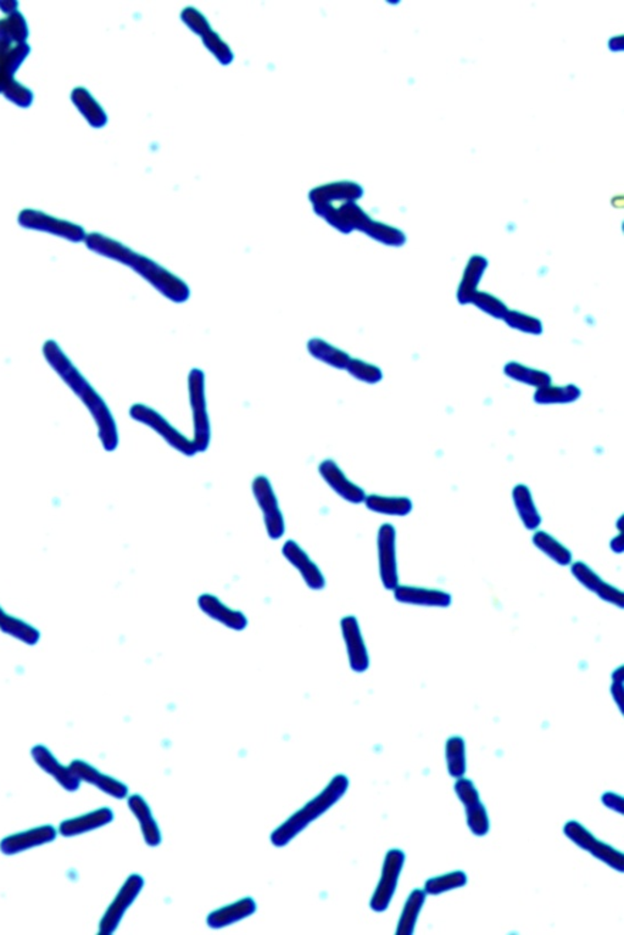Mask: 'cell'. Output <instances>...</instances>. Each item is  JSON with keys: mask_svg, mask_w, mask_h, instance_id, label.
<instances>
[{"mask_svg": "<svg viewBox=\"0 0 624 935\" xmlns=\"http://www.w3.org/2000/svg\"><path fill=\"white\" fill-rule=\"evenodd\" d=\"M256 910V901L252 897H244V899L237 901V903L213 911V913L209 914L208 924L212 928L230 926V924L238 922V921L244 920V918L252 916Z\"/></svg>", "mask_w": 624, "mask_h": 935, "instance_id": "cb8c5ba5", "label": "cell"}, {"mask_svg": "<svg viewBox=\"0 0 624 935\" xmlns=\"http://www.w3.org/2000/svg\"><path fill=\"white\" fill-rule=\"evenodd\" d=\"M143 884L144 880L139 875L128 877L120 892L117 893V897L108 906L107 913L101 918L100 934H113L117 931L125 913L134 904V901L137 899L138 894L143 888Z\"/></svg>", "mask_w": 624, "mask_h": 935, "instance_id": "8fae6325", "label": "cell"}, {"mask_svg": "<svg viewBox=\"0 0 624 935\" xmlns=\"http://www.w3.org/2000/svg\"><path fill=\"white\" fill-rule=\"evenodd\" d=\"M198 604L200 610L204 611L213 620L222 624L223 627L236 631H242L247 628V620L246 615L242 611L234 610L232 608L227 607L222 601H220L213 594H203V596L199 597Z\"/></svg>", "mask_w": 624, "mask_h": 935, "instance_id": "ffe728a7", "label": "cell"}, {"mask_svg": "<svg viewBox=\"0 0 624 935\" xmlns=\"http://www.w3.org/2000/svg\"><path fill=\"white\" fill-rule=\"evenodd\" d=\"M455 792L466 807L467 822L471 831L476 835H487L490 831V818H488L486 809L481 805L480 794L472 781L459 778L455 783Z\"/></svg>", "mask_w": 624, "mask_h": 935, "instance_id": "4fadbf2b", "label": "cell"}, {"mask_svg": "<svg viewBox=\"0 0 624 935\" xmlns=\"http://www.w3.org/2000/svg\"><path fill=\"white\" fill-rule=\"evenodd\" d=\"M70 767L74 775L80 778V781L96 785L97 788H100L104 793L111 795V797L124 799L128 793L126 785L121 783L120 781L115 780L113 777L100 773L97 768L91 766L90 764L84 763L82 760L73 761Z\"/></svg>", "mask_w": 624, "mask_h": 935, "instance_id": "7402d4cb", "label": "cell"}, {"mask_svg": "<svg viewBox=\"0 0 624 935\" xmlns=\"http://www.w3.org/2000/svg\"><path fill=\"white\" fill-rule=\"evenodd\" d=\"M602 802L606 805V807H609L610 809H612V810L619 811L620 812V814H622L623 801L622 798L619 797V795L607 793L603 795Z\"/></svg>", "mask_w": 624, "mask_h": 935, "instance_id": "8d00e7d4", "label": "cell"}, {"mask_svg": "<svg viewBox=\"0 0 624 935\" xmlns=\"http://www.w3.org/2000/svg\"><path fill=\"white\" fill-rule=\"evenodd\" d=\"M19 3L15 0H0V9L3 13L12 15V13L18 12Z\"/></svg>", "mask_w": 624, "mask_h": 935, "instance_id": "74e56055", "label": "cell"}, {"mask_svg": "<svg viewBox=\"0 0 624 935\" xmlns=\"http://www.w3.org/2000/svg\"><path fill=\"white\" fill-rule=\"evenodd\" d=\"M29 39V26L22 13L19 12L0 19V50L10 49L18 44L26 43Z\"/></svg>", "mask_w": 624, "mask_h": 935, "instance_id": "484cf974", "label": "cell"}, {"mask_svg": "<svg viewBox=\"0 0 624 935\" xmlns=\"http://www.w3.org/2000/svg\"><path fill=\"white\" fill-rule=\"evenodd\" d=\"M348 785L349 781L347 777L342 776V775L335 776L317 797L308 801L299 811L291 815L284 824L281 825L271 835V842L273 843V845L281 848V846L287 845L288 843L293 841L295 836L303 832L311 822H314L315 819H317L325 811L330 810L334 807L335 802L345 794Z\"/></svg>", "mask_w": 624, "mask_h": 935, "instance_id": "3957f363", "label": "cell"}, {"mask_svg": "<svg viewBox=\"0 0 624 935\" xmlns=\"http://www.w3.org/2000/svg\"><path fill=\"white\" fill-rule=\"evenodd\" d=\"M425 899V893H423L422 890H413L412 896H410L408 901H406L405 907H403L396 934L412 935L413 933L417 916H419L420 911L422 909Z\"/></svg>", "mask_w": 624, "mask_h": 935, "instance_id": "1f68e13d", "label": "cell"}, {"mask_svg": "<svg viewBox=\"0 0 624 935\" xmlns=\"http://www.w3.org/2000/svg\"><path fill=\"white\" fill-rule=\"evenodd\" d=\"M318 472H320L321 477L334 489L335 494L341 496L345 501L355 503V505L365 501L366 494L364 489L349 480L347 475L342 472L339 465L332 459H325V461L322 462L320 467H318Z\"/></svg>", "mask_w": 624, "mask_h": 935, "instance_id": "2e32d148", "label": "cell"}, {"mask_svg": "<svg viewBox=\"0 0 624 935\" xmlns=\"http://www.w3.org/2000/svg\"><path fill=\"white\" fill-rule=\"evenodd\" d=\"M533 545L537 547L541 552L544 553L546 557L550 558L559 566L566 567L571 566L572 563V553L569 552L568 547L562 545L559 540H556L550 533L545 532H535L533 535Z\"/></svg>", "mask_w": 624, "mask_h": 935, "instance_id": "f546056e", "label": "cell"}, {"mask_svg": "<svg viewBox=\"0 0 624 935\" xmlns=\"http://www.w3.org/2000/svg\"><path fill=\"white\" fill-rule=\"evenodd\" d=\"M403 861H405V855L398 849L390 850L386 854L381 880H379L377 889L373 894L371 900L372 910L381 913L388 907L390 900L394 896Z\"/></svg>", "mask_w": 624, "mask_h": 935, "instance_id": "7c38bea8", "label": "cell"}, {"mask_svg": "<svg viewBox=\"0 0 624 935\" xmlns=\"http://www.w3.org/2000/svg\"><path fill=\"white\" fill-rule=\"evenodd\" d=\"M308 350L315 359L338 369H347L349 360L351 359L342 350L334 348V346L325 342V340L318 338L311 339L308 342Z\"/></svg>", "mask_w": 624, "mask_h": 935, "instance_id": "4dcf8cb0", "label": "cell"}, {"mask_svg": "<svg viewBox=\"0 0 624 935\" xmlns=\"http://www.w3.org/2000/svg\"><path fill=\"white\" fill-rule=\"evenodd\" d=\"M282 553L284 558L297 569L299 571L301 577H303L305 584H308L311 590H322L325 586V580L324 574L318 569L316 564L312 562L310 557L305 552L303 549L294 541H287L284 543Z\"/></svg>", "mask_w": 624, "mask_h": 935, "instance_id": "e0dca14e", "label": "cell"}, {"mask_svg": "<svg viewBox=\"0 0 624 935\" xmlns=\"http://www.w3.org/2000/svg\"><path fill=\"white\" fill-rule=\"evenodd\" d=\"M113 818V811L110 809L103 808L100 809V810L91 811L90 814L78 816V818L61 822L59 832L64 836L83 835V833L94 831V829L110 824Z\"/></svg>", "mask_w": 624, "mask_h": 935, "instance_id": "603a6c76", "label": "cell"}, {"mask_svg": "<svg viewBox=\"0 0 624 935\" xmlns=\"http://www.w3.org/2000/svg\"><path fill=\"white\" fill-rule=\"evenodd\" d=\"M189 403L192 406L193 425H195V438L193 446L196 454L208 450L212 430H210V420L208 408L205 399V378L204 373L200 369H193L188 378Z\"/></svg>", "mask_w": 624, "mask_h": 935, "instance_id": "5b68a950", "label": "cell"}, {"mask_svg": "<svg viewBox=\"0 0 624 935\" xmlns=\"http://www.w3.org/2000/svg\"><path fill=\"white\" fill-rule=\"evenodd\" d=\"M71 100L91 127L100 128L107 124L108 118L103 108L84 88H74L71 93Z\"/></svg>", "mask_w": 624, "mask_h": 935, "instance_id": "83f0119b", "label": "cell"}, {"mask_svg": "<svg viewBox=\"0 0 624 935\" xmlns=\"http://www.w3.org/2000/svg\"><path fill=\"white\" fill-rule=\"evenodd\" d=\"M20 226L27 229L39 230V232L53 234V236L64 238V239L80 243L86 239L87 234L82 227L71 223L69 221L56 219L36 210H23L19 215Z\"/></svg>", "mask_w": 624, "mask_h": 935, "instance_id": "52a82bcc", "label": "cell"}, {"mask_svg": "<svg viewBox=\"0 0 624 935\" xmlns=\"http://www.w3.org/2000/svg\"><path fill=\"white\" fill-rule=\"evenodd\" d=\"M347 370L355 378L362 380V382L375 383L381 379V373L375 367L368 365V363L362 362L359 359L349 360Z\"/></svg>", "mask_w": 624, "mask_h": 935, "instance_id": "e575fe53", "label": "cell"}, {"mask_svg": "<svg viewBox=\"0 0 624 935\" xmlns=\"http://www.w3.org/2000/svg\"><path fill=\"white\" fill-rule=\"evenodd\" d=\"M253 494L260 511L263 512L264 526L270 539H281L286 532V524L269 479L263 475L254 479Z\"/></svg>", "mask_w": 624, "mask_h": 935, "instance_id": "ba28073f", "label": "cell"}, {"mask_svg": "<svg viewBox=\"0 0 624 935\" xmlns=\"http://www.w3.org/2000/svg\"><path fill=\"white\" fill-rule=\"evenodd\" d=\"M84 243L88 249L94 253L131 267L142 277L147 279L148 283H151L169 300L174 301L176 304H182L191 297L189 288L183 283L181 279L175 277L174 274L169 273V271L164 270L149 258L128 249L118 241L101 236L100 233H91L87 234Z\"/></svg>", "mask_w": 624, "mask_h": 935, "instance_id": "7a4b0ae2", "label": "cell"}, {"mask_svg": "<svg viewBox=\"0 0 624 935\" xmlns=\"http://www.w3.org/2000/svg\"><path fill=\"white\" fill-rule=\"evenodd\" d=\"M571 564L572 576H575V579L582 586L588 588L590 593L596 594V596L602 598L607 603L616 605L619 608L624 607V594L622 591L602 580L599 574L595 573L588 564L583 562Z\"/></svg>", "mask_w": 624, "mask_h": 935, "instance_id": "5bb4252c", "label": "cell"}, {"mask_svg": "<svg viewBox=\"0 0 624 935\" xmlns=\"http://www.w3.org/2000/svg\"><path fill=\"white\" fill-rule=\"evenodd\" d=\"M395 600L399 603L417 605V607L446 608L451 604L450 593L433 588L403 586L398 584L393 590Z\"/></svg>", "mask_w": 624, "mask_h": 935, "instance_id": "ac0fdd59", "label": "cell"}, {"mask_svg": "<svg viewBox=\"0 0 624 935\" xmlns=\"http://www.w3.org/2000/svg\"><path fill=\"white\" fill-rule=\"evenodd\" d=\"M44 359L52 367L54 372L63 379L71 391L86 406L98 428V434L105 450H117L118 445L117 425L114 416L105 403L103 397L97 393L80 370L74 366L69 357L64 353L54 340H48L43 345Z\"/></svg>", "mask_w": 624, "mask_h": 935, "instance_id": "6da1fadb", "label": "cell"}, {"mask_svg": "<svg viewBox=\"0 0 624 935\" xmlns=\"http://www.w3.org/2000/svg\"><path fill=\"white\" fill-rule=\"evenodd\" d=\"M512 498H514L515 506H516L518 516L524 523V528L535 532L541 526L542 516L539 515L537 506H535L527 486H516L512 492Z\"/></svg>", "mask_w": 624, "mask_h": 935, "instance_id": "4316f807", "label": "cell"}, {"mask_svg": "<svg viewBox=\"0 0 624 935\" xmlns=\"http://www.w3.org/2000/svg\"><path fill=\"white\" fill-rule=\"evenodd\" d=\"M130 414L134 420L147 425L156 434L160 435L169 446L174 447L175 450L188 455V457H192V455L196 454L193 442L188 440L185 435L179 433L178 429H175L161 414L156 412L152 408L144 406V404H134V406L131 407Z\"/></svg>", "mask_w": 624, "mask_h": 935, "instance_id": "8992f818", "label": "cell"}, {"mask_svg": "<svg viewBox=\"0 0 624 935\" xmlns=\"http://www.w3.org/2000/svg\"><path fill=\"white\" fill-rule=\"evenodd\" d=\"M447 770L451 776L461 778L466 773L464 742L463 738L451 737L446 742Z\"/></svg>", "mask_w": 624, "mask_h": 935, "instance_id": "d6a6232c", "label": "cell"}, {"mask_svg": "<svg viewBox=\"0 0 624 935\" xmlns=\"http://www.w3.org/2000/svg\"><path fill=\"white\" fill-rule=\"evenodd\" d=\"M56 831L53 826H42L16 835L6 836L0 842V850L5 855L18 854L35 846L46 844L56 839Z\"/></svg>", "mask_w": 624, "mask_h": 935, "instance_id": "d6986e66", "label": "cell"}, {"mask_svg": "<svg viewBox=\"0 0 624 935\" xmlns=\"http://www.w3.org/2000/svg\"><path fill=\"white\" fill-rule=\"evenodd\" d=\"M341 628L351 669L356 672L366 671L368 669L369 658L358 619L345 617L341 622Z\"/></svg>", "mask_w": 624, "mask_h": 935, "instance_id": "9a60e30c", "label": "cell"}, {"mask_svg": "<svg viewBox=\"0 0 624 935\" xmlns=\"http://www.w3.org/2000/svg\"><path fill=\"white\" fill-rule=\"evenodd\" d=\"M611 549H612L613 552L622 553V550H623V537H622V533H620L619 536H616L615 539L612 540Z\"/></svg>", "mask_w": 624, "mask_h": 935, "instance_id": "f35d334b", "label": "cell"}, {"mask_svg": "<svg viewBox=\"0 0 624 935\" xmlns=\"http://www.w3.org/2000/svg\"><path fill=\"white\" fill-rule=\"evenodd\" d=\"M565 835L575 842L576 845L581 846L582 849L588 850L592 853L595 858L602 860L606 862L607 865L617 870V871L623 872V854L622 853L617 852L612 846L605 844L595 838L588 831V829L583 827L578 822L569 821L565 826Z\"/></svg>", "mask_w": 624, "mask_h": 935, "instance_id": "30bf717a", "label": "cell"}, {"mask_svg": "<svg viewBox=\"0 0 624 935\" xmlns=\"http://www.w3.org/2000/svg\"><path fill=\"white\" fill-rule=\"evenodd\" d=\"M32 757L37 765L43 771H46L47 774L52 775L66 791L74 792L80 788V778L74 775L70 766L66 767L61 765L56 758L50 753L48 748L36 746L32 749Z\"/></svg>", "mask_w": 624, "mask_h": 935, "instance_id": "44dd1931", "label": "cell"}, {"mask_svg": "<svg viewBox=\"0 0 624 935\" xmlns=\"http://www.w3.org/2000/svg\"><path fill=\"white\" fill-rule=\"evenodd\" d=\"M30 52V48L27 43L0 52V93L20 108H30L33 101L32 91L15 80V74Z\"/></svg>", "mask_w": 624, "mask_h": 935, "instance_id": "277c9868", "label": "cell"}, {"mask_svg": "<svg viewBox=\"0 0 624 935\" xmlns=\"http://www.w3.org/2000/svg\"><path fill=\"white\" fill-rule=\"evenodd\" d=\"M369 511L378 515L405 516L412 511V502L406 498H386V496H366L364 501Z\"/></svg>", "mask_w": 624, "mask_h": 935, "instance_id": "f1b7e54d", "label": "cell"}, {"mask_svg": "<svg viewBox=\"0 0 624 935\" xmlns=\"http://www.w3.org/2000/svg\"><path fill=\"white\" fill-rule=\"evenodd\" d=\"M377 553L379 576L386 590H394L399 584L398 559H396V532L392 524H383L378 530Z\"/></svg>", "mask_w": 624, "mask_h": 935, "instance_id": "9c48e42d", "label": "cell"}, {"mask_svg": "<svg viewBox=\"0 0 624 935\" xmlns=\"http://www.w3.org/2000/svg\"><path fill=\"white\" fill-rule=\"evenodd\" d=\"M466 883V875L464 872L455 871L427 880L425 889L426 893L437 896V894H442L447 890L460 888Z\"/></svg>", "mask_w": 624, "mask_h": 935, "instance_id": "836d02e7", "label": "cell"}, {"mask_svg": "<svg viewBox=\"0 0 624 935\" xmlns=\"http://www.w3.org/2000/svg\"><path fill=\"white\" fill-rule=\"evenodd\" d=\"M612 695L617 704H619L620 709L622 710V700H623V668L617 669L615 674L612 676Z\"/></svg>", "mask_w": 624, "mask_h": 935, "instance_id": "d590c367", "label": "cell"}, {"mask_svg": "<svg viewBox=\"0 0 624 935\" xmlns=\"http://www.w3.org/2000/svg\"><path fill=\"white\" fill-rule=\"evenodd\" d=\"M128 807H130L131 811L134 812L135 818H137L147 844L151 846H158L160 844L161 833L159 831L154 816H152L151 808L148 807L144 799L142 798L141 795H132V797L128 799Z\"/></svg>", "mask_w": 624, "mask_h": 935, "instance_id": "d4e9b609", "label": "cell"}]
</instances>
